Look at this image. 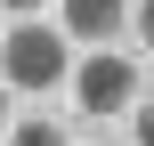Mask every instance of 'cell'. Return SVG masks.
<instances>
[{
    "mask_svg": "<svg viewBox=\"0 0 154 146\" xmlns=\"http://www.w3.org/2000/svg\"><path fill=\"white\" fill-rule=\"evenodd\" d=\"M0 81H8V89H57V81H65V33L16 24V33L0 41Z\"/></svg>",
    "mask_w": 154,
    "mask_h": 146,
    "instance_id": "obj_1",
    "label": "cell"
},
{
    "mask_svg": "<svg viewBox=\"0 0 154 146\" xmlns=\"http://www.w3.org/2000/svg\"><path fill=\"white\" fill-rule=\"evenodd\" d=\"M130 24V0H65V33L73 41H114Z\"/></svg>",
    "mask_w": 154,
    "mask_h": 146,
    "instance_id": "obj_3",
    "label": "cell"
},
{
    "mask_svg": "<svg viewBox=\"0 0 154 146\" xmlns=\"http://www.w3.org/2000/svg\"><path fill=\"white\" fill-rule=\"evenodd\" d=\"M8 146H65V130H57V122H16Z\"/></svg>",
    "mask_w": 154,
    "mask_h": 146,
    "instance_id": "obj_4",
    "label": "cell"
},
{
    "mask_svg": "<svg viewBox=\"0 0 154 146\" xmlns=\"http://www.w3.org/2000/svg\"><path fill=\"white\" fill-rule=\"evenodd\" d=\"M0 114H8V98H0Z\"/></svg>",
    "mask_w": 154,
    "mask_h": 146,
    "instance_id": "obj_6",
    "label": "cell"
},
{
    "mask_svg": "<svg viewBox=\"0 0 154 146\" xmlns=\"http://www.w3.org/2000/svg\"><path fill=\"white\" fill-rule=\"evenodd\" d=\"M73 98H81V114H122V106H138V57H81Z\"/></svg>",
    "mask_w": 154,
    "mask_h": 146,
    "instance_id": "obj_2",
    "label": "cell"
},
{
    "mask_svg": "<svg viewBox=\"0 0 154 146\" xmlns=\"http://www.w3.org/2000/svg\"><path fill=\"white\" fill-rule=\"evenodd\" d=\"M0 8H16V16H32V8H41V0H0Z\"/></svg>",
    "mask_w": 154,
    "mask_h": 146,
    "instance_id": "obj_5",
    "label": "cell"
}]
</instances>
